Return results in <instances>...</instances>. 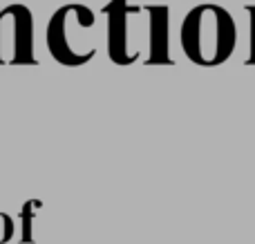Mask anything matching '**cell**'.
Masks as SVG:
<instances>
[{
	"label": "cell",
	"mask_w": 255,
	"mask_h": 244,
	"mask_svg": "<svg viewBox=\"0 0 255 244\" xmlns=\"http://www.w3.org/2000/svg\"><path fill=\"white\" fill-rule=\"evenodd\" d=\"M34 18L25 4L0 7V65H34Z\"/></svg>",
	"instance_id": "cell-3"
},
{
	"label": "cell",
	"mask_w": 255,
	"mask_h": 244,
	"mask_svg": "<svg viewBox=\"0 0 255 244\" xmlns=\"http://www.w3.org/2000/svg\"><path fill=\"white\" fill-rule=\"evenodd\" d=\"M97 16L81 2L63 4L47 22V49L56 63L81 67L97 56V45L90 43Z\"/></svg>",
	"instance_id": "cell-2"
},
{
	"label": "cell",
	"mask_w": 255,
	"mask_h": 244,
	"mask_svg": "<svg viewBox=\"0 0 255 244\" xmlns=\"http://www.w3.org/2000/svg\"><path fill=\"white\" fill-rule=\"evenodd\" d=\"M139 11L141 7L128 4V0H112L103 7V16L108 18V56L117 65H132L141 56L130 47V22Z\"/></svg>",
	"instance_id": "cell-4"
},
{
	"label": "cell",
	"mask_w": 255,
	"mask_h": 244,
	"mask_svg": "<svg viewBox=\"0 0 255 244\" xmlns=\"http://www.w3.org/2000/svg\"><path fill=\"white\" fill-rule=\"evenodd\" d=\"M145 13L150 16V56L145 58V63L170 65L172 58L168 54V7L166 4H148Z\"/></svg>",
	"instance_id": "cell-5"
},
{
	"label": "cell",
	"mask_w": 255,
	"mask_h": 244,
	"mask_svg": "<svg viewBox=\"0 0 255 244\" xmlns=\"http://www.w3.org/2000/svg\"><path fill=\"white\" fill-rule=\"evenodd\" d=\"M247 13L251 16V52H249L247 65H255V7H251V4H249V7H247Z\"/></svg>",
	"instance_id": "cell-6"
},
{
	"label": "cell",
	"mask_w": 255,
	"mask_h": 244,
	"mask_svg": "<svg viewBox=\"0 0 255 244\" xmlns=\"http://www.w3.org/2000/svg\"><path fill=\"white\" fill-rule=\"evenodd\" d=\"M179 38L181 49L190 63L215 67L231 58L238 45V27L224 7L204 2L186 13Z\"/></svg>",
	"instance_id": "cell-1"
}]
</instances>
